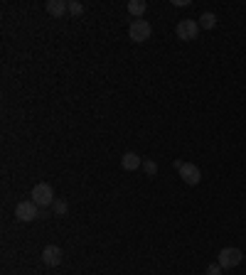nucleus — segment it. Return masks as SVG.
Returning a JSON list of instances; mask_svg holds the SVG:
<instances>
[{
  "label": "nucleus",
  "mask_w": 246,
  "mask_h": 275,
  "mask_svg": "<svg viewBox=\"0 0 246 275\" xmlns=\"http://www.w3.org/2000/svg\"><path fill=\"white\" fill-rule=\"evenodd\" d=\"M175 167L180 170V177L185 184H190V187H197L199 182H202V172H199V167L192 165V162H175Z\"/></svg>",
  "instance_id": "nucleus-3"
},
{
  "label": "nucleus",
  "mask_w": 246,
  "mask_h": 275,
  "mask_svg": "<svg viewBox=\"0 0 246 275\" xmlns=\"http://www.w3.org/2000/svg\"><path fill=\"white\" fill-rule=\"evenodd\" d=\"M143 170H146V175H158V162H153V160H143Z\"/></svg>",
  "instance_id": "nucleus-14"
},
{
  "label": "nucleus",
  "mask_w": 246,
  "mask_h": 275,
  "mask_svg": "<svg viewBox=\"0 0 246 275\" xmlns=\"http://www.w3.org/2000/svg\"><path fill=\"white\" fill-rule=\"evenodd\" d=\"M42 216V211H40V207L34 204L32 199L30 202H20L15 207V219L17 221H22V224H27V221H34V219H40Z\"/></svg>",
  "instance_id": "nucleus-4"
},
{
  "label": "nucleus",
  "mask_w": 246,
  "mask_h": 275,
  "mask_svg": "<svg viewBox=\"0 0 246 275\" xmlns=\"http://www.w3.org/2000/svg\"><path fill=\"white\" fill-rule=\"evenodd\" d=\"M148 10V3L146 0H131L128 3V13H131L133 17H143Z\"/></svg>",
  "instance_id": "nucleus-10"
},
{
  "label": "nucleus",
  "mask_w": 246,
  "mask_h": 275,
  "mask_svg": "<svg viewBox=\"0 0 246 275\" xmlns=\"http://www.w3.org/2000/svg\"><path fill=\"white\" fill-rule=\"evenodd\" d=\"M84 13V5L79 3V0H69V15H74V17H79Z\"/></svg>",
  "instance_id": "nucleus-13"
},
{
  "label": "nucleus",
  "mask_w": 246,
  "mask_h": 275,
  "mask_svg": "<svg viewBox=\"0 0 246 275\" xmlns=\"http://www.w3.org/2000/svg\"><path fill=\"white\" fill-rule=\"evenodd\" d=\"M121 167H123L126 172H135L138 167H143V160H140V155H135V152H126V155L121 158Z\"/></svg>",
  "instance_id": "nucleus-8"
},
{
  "label": "nucleus",
  "mask_w": 246,
  "mask_h": 275,
  "mask_svg": "<svg viewBox=\"0 0 246 275\" xmlns=\"http://www.w3.org/2000/svg\"><path fill=\"white\" fill-rule=\"evenodd\" d=\"M150 34H153V25L148 20H133L131 27H128V37L133 42H146V40H150Z\"/></svg>",
  "instance_id": "nucleus-5"
},
{
  "label": "nucleus",
  "mask_w": 246,
  "mask_h": 275,
  "mask_svg": "<svg viewBox=\"0 0 246 275\" xmlns=\"http://www.w3.org/2000/svg\"><path fill=\"white\" fill-rule=\"evenodd\" d=\"M241 260H244V253H241V248H234V246H227V248H222V251H219V256H217V263H219L224 270H229V268H236Z\"/></svg>",
  "instance_id": "nucleus-2"
},
{
  "label": "nucleus",
  "mask_w": 246,
  "mask_h": 275,
  "mask_svg": "<svg viewBox=\"0 0 246 275\" xmlns=\"http://www.w3.org/2000/svg\"><path fill=\"white\" fill-rule=\"evenodd\" d=\"M32 202L40 207V209L52 207V204H54V189H52V184H47V182L34 184L32 187Z\"/></svg>",
  "instance_id": "nucleus-1"
},
{
  "label": "nucleus",
  "mask_w": 246,
  "mask_h": 275,
  "mask_svg": "<svg viewBox=\"0 0 246 275\" xmlns=\"http://www.w3.org/2000/svg\"><path fill=\"white\" fill-rule=\"evenodd\" d=\"M214 25H217V15L214 13H202V17H199V30H212Z\"/></svg>",
  "instance_id": "nucleus-11"
},
{
  "label": "nucleus",
  "mask_w": 246,
  "mask_h": 275,
  "mask_svg": "<svg viewBox=\"0 0 246 275\" xmlns=\"http://www.w3.org/2000/svg\"><path fill=\"white\" fill-rule=\"evenodd\" d=\"M52 209H54V214L57 216H64L66 209H69V204H66L64 199H54V204H52Z\"/></svg>",
  "instance_id": "nucleus-12"
},
{
  "label": "nucleus",
  "mask_w": 246,
  "mask_h": 275,
  "mask_svg": "<svg viewBox=\"0 0 246 275\" xmlns=\"http://www.w3.org/2000/svg\"><path fill=\"white\" fill-rule=\"evenodd\" d=\"M62 248L59 246H54V243H49V246H45V251H42V260H45V265H49V268H54V265H59L62 263Z\"/></svg>",
  "instance_id": "nucleus-7"
},
{
  "label": "nucleus",
  "mask_w": 246,
  "mask_h": 275,
  "mask_svg": "<svg viewBox=\"0 0 246 275\" xmlns=\"http://www.w3.org/2000/svg\"><path fill=\"white\" fill-rule=\"evenodd\" d=\"M175 34H178V40H182V42L197 40V34H199V22H197V20H180L178 27H175Z\"/></svg>",
  "instance_id": "nucleus-6"
},
{
  "label": "nucleus",
  "mask_w": 246,
  "mask_h": 275,
  "mask_svg": "<svg viewBox=\"0 0 246 275\" xmlns=\"http://www.w3.org/2000/svg\"><path fill=\"white\" fill-rule=\"evenodd\" d=\"M47 13L49 15H54V17H62L64 13H69V3L66 0H47Z\"/></svg>",
  "instance_id": "nucleus-9"
},
{
  "label": "nucleus",
  "mask_w": 246,
  "mask_h": 275,
  "mask_svg": "<svg viewBox=\"0 0 246 275\" xmlns=\"http://www.w3.org/2000/svg\"><path fill=\"white\" fill-rule=\"evenodd\" d=\"M222 270H224V268H222L219 263H209V268H207V275H222Z\"/></svg>",
  "instance_id": "nucleus-15"
}]
</instances>
